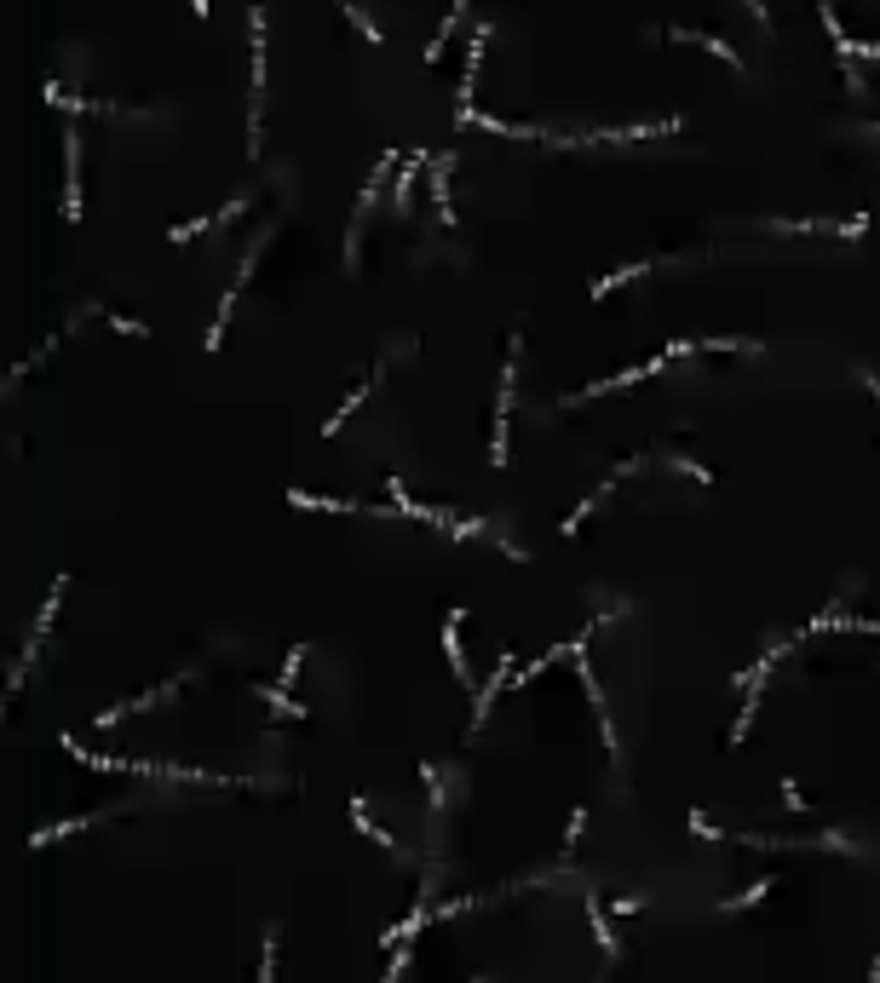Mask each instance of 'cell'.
Returning <instances> with one entry per match:
<instances>
[{
	"label": "cell",
	"instance_id": "1",
	"mask_svg": "<svg viewBox=\"0 0 880 983\" xmlns=\"http://www.w3.org/2000/svg\"><path fill=\"white\" fill-rule=\"evenodd\" d=\"M518 357H524V334L507 340V363H501V386H495V432H489V460L507 466V420H512V397H518Z\"/></svg>",
	"mask_w": 880,
	"mask_h": 983
},
{
	"label": "cell",
	"instance_id": "2",
	"mask_svg": "<svg viewBox=\"0 0 880 983\" xmlns=\"http://www.w3.org/2000/svg\"><path fill=\"white\" fill-rule=\"evenodd\" d=\"M64 593H70V581L58 575V581H52V593H47V604H41V616H35V627H29V644H24V656H18V667H12V685H6V702H18V690H24V679H29V667H35V656H41V639L52 633V616H58V604H64Z\"/></svg>",
	"mask_w": 880,
	"mask_h": 983
},
{
	"label": "cell",
	"instance_id": "3",
	"mask_svg": "<svg viewBox=\"0 0 880 983\" xmlns=\"http://www.w3.org/2000/svg\"><path fill=\"white\" fill-rule=\"evenodd\" d=\"M783 650H788V644H771V650H765L760 662H754L748 673H742V708H737V725H731V742H742V736H748L754 713H760V685L771 679V667L783 662Z\"/></svg>",
	"mask_w": 880,
	"mask_h": 983
},
{
	"label": "cell",
	"instance_id": "4",
	"mask_svg": "<svg viewBox=\"0 0 880 983\" xmlns=\"http://www.w3.org/2000/svg\"><path fill=\"white\" fill-rule=\"evenodd\" d=\"M248 29H254V110H248V150L259 156V127H265V6L248 12Z\"/></svg>",
	"mask_w": 880,
	"mask_h": 983
},
{
	"label": "cell",
	"instance_id": "5",
	"mask_svg": "<svg viewBox=\"0 0 880 983\" xmlns=\"http://www.w3.org/2000/svg\"><path fill=\"white\" fill-rule=\"evenodd\" d=\"M673 357L662 351V357H650V363H639V368H622V374H610V380H593V386H581V391H570L564 397V409H581V403H593V397H610V391H622V386H639V380H650V374H662Z\"/></svg>",
	"mask_w": 880,
	"mask_h": 983
},
{
	"label": "cell",
	"instance_id": "6",
	"mask_svg": "<svg viewBox=\"0 0 880 983\" xmlns=\"http://www.w3.org/2000/svg\"><path fill=\"white\" fill-rule=\"evenodd\" d=\"M512 662H518L512 650H501V656H495L489 679L478 685V702H472V725H466V736H478V731H484V719H489V708H495V696H501V690H507L512 679H518V673H512Z\"/></svg>",
	"mask_w": 880,
	"mask_h": 983
},
{
	"label": "cell",
	"instance_id": "7",
	"mask_svg": "<svg viewBox=\"0 0 880 983\" xmlns=\"http://www.w3.org/2000/svg\"><path fill=\"white\" fill-rule=\"evenodd\" d=\"M576 650H581L576 679H581V690H587V708L599 713V742H604V754L616 759V719H610V708H604V690H599V679H593V667H587V639H581Z\"/></svg>",
	"mask_w": 880,
	"mask_h": 983
},
{
	"label": "cell",
	"instance_id": "8",
	"mask_svg": "<svg viewBox=\"0 0 880 983\" xmlns=\"http://www.w3.org/2000/svg\"><path fill=\"white\" fill-rule=\"evenodd\" d=\"M259 253H265V236H259L254 248H248V259H242V271H236V282H231V294L219 299V317L208 322V340H202V345H208V351H219V345H225V322H231V305H236V294H242V288H248V276H254Z\"/></svg>",
	"mask_w": 880,
	"mask_h": 983
},
{
	"label": "cell",
	"instance_id": "9",
	"mask_svg": "<svg viewBox=\"0 0 880 983\" xmlns=\"http://www.w3.org/2000/svg\"><path fill=\"white\" fill-rule=\"evenodd\" d=\"M81 213H87V202H81V133H64V219L70 225H81Z\"/></svg>",
	"mask_w": 880,
	"mask_h": 983
},
{
	"label": "cell",
	"instance_id": "10",
	"mask_svg": "<svg viewBox=\"0 0 880 983\" xmlns=\"http://www.w3.org/2000/svg\"><path fill=\"white\" fill-rule=\"evenodd\" d=\"M426 915H432V903H426V897H420L415 909H409V920H403V926H392V932H386V949H392V966H386V978H397V972H403V961H409V943H415V932H420V926H426Z\"/></svg>",
	"mask_w": 880,
	"mask_h": 983
},
{
	"label": "cell",
	"instance_id": "11",
	"mask_svg": "<svg viewBox=\"0 0 880 983\" xmlns=\"http://www.w3.org/2000/svg\"><path fill=\"white\" fill-rule=\"evenodd\" d=\"M242 202H248V196H236V202H225L219 213H202V219H185V225H167V242H173V248H185V242H196V236H208L213 225H225V219H236V213H242Z\"/></svg>",
	"mask_w": 880,
	"mask_h": 983
},
{
	"label": "cell",
	"instance_id": "12",
	"mask_svg": "<svg viewBox=\"0 0 880 983\" xmlns=\"http://www.w3.org/2000/svg\"><path fill=\"white\" fill-rule=\"evenodd\" d=\"M461 621H466V610H449V621H443V656H449V673L461 685H472V662H466V650H461Z\"/></svg>",
	"mask_w": 880,
	"mask_h": 983
},
{
	"label": "cell",
	"instance_id": "13",
	"mask_svg": "<svg viewBox=\"0 0 880 983\" xmlns=\"http://www.w3.org/2000/svg\"><path fill=\"white\" fill-rule=\"evenodd\" d=\"M466 127H484V133H501V138H547L553 144V133H541V127H530V121H495V115L484 110H461Z\"/></svg>",
	"mask_w": 880,
	"mask_h": 983
},
{
	"label": "cell",
	"instance_id": "14",
	"mask_svg": "<svg viewBox=\"0 0 880 983\" xmlns=\"http://www.w3.org/2000/svg\"><path fill=\"white\" fill-rule=\"evenodd\" d=\"M185 679H190V673H179V679H167V685H156V690H144L139 702H121V708H104V713H98V725H116L121 713H150V708H156V702H167V696H173V690L185 685Z\"/></svg>",
	"mask_w": 880,
	"mask_h": 983
},
{
	"label": "cell",
	"instance_id": "15",
	"mask_svg": "<svg viewBox=\"0 0 880 983\" xmlns=\"http://www.w3.org/2000/svg\"><path fill=\"white\" fill-rule=\"evenodd\" d=\"M668 41H679V46H702V52H714V58H725L731 69H742L737 46H731V41H719V35H696V29H668Z\"/></svg>",
	"mask_w": 880,
	"mask_h": 983
},
{
	"label": "cell",
	"instance_id": "16",
	"mask_svg": "<svg viewBox=\"0 0 880 983\" xmlns=\"http://www.w3.org/2000/svg\"><path fill=\"white\" fill-rule=\"evenodd\" d=\"M420 167H432V150H415V156L403 161V173L392 179V202H397V213H409V196H415V173Z\"/></svg>",
	"mask_w": 880,
	"mask_h": 983
},
{
	"label": "cell",
	"instance_id": "17",
	"mask_svg": "<svg viewBox=\"0 0 880 983\" xmlns=\"http://www.w3.org/2000/svg\"><path fill=\"white\" fill-rule=\"evenodd\" d=\"M47 104H58V110H81V115H116L121 104H104V98H70V92L58 87V81H47Z\"/></svg>",
	"mask_w": 880,
	"mask_h": 983
},
{
	"label": "cell",
	"instance_id": "18",
	"mask_svg": "<svg viewBox=\"0 0 880 983\" xmlns=\"http://www.w3.org/2000/svg\"><path fill=\"white\" fill-rule=\"evenodd\" d=\"M449 167L455 156H432V196H438V219L455 230V202H449Z\"/></svg>",
	"mask_w": 880,
	"mask_h": 983
},
{
	"label": "cell",
	"instance_id": "19",
	"mask_svg": "<svg viewBox=\"0 0 880 983\" xmlns=\"http://www.w3.org/2000/svg\"><path fill=\"white\" fill-rule=\"evenodd\" d=\"M392 161H397V150H386V156L374 161L369 184H363V202H357V219H351V236H357V225H363V213L374 207V196H380V184H386V173H392Z\"/></svg>",
	"mask_w": 880,
	"mask_h": 983
},
{
	"label": "cell",
	"instance_id": "20",
	"mask_svg": "<svg viewBox=\"0 0 880 983\" xmlns=\"http://www.w3.org/2000/svg\"><path fill=\"white\" fill-rule=\"evenodd\" d=\"M380 374H386V363H374V374H369V380H363V386L351 391V397H346V403H340V409L328 414L323 437H334V432H340V426H346V420H351V414H357V403H363V397H369V386H374V380H380Z\"/></svg>",
	"mask_w": 880,
	"mask_h": 983
},
{
	"label": "cell",
	"instance_id": "21",
	"mask_svg": "<svg viewBox=\"0 0 880 983\" xmlns=\"http://www.w3.org/2000/svg\"><path fill=\"white\" fill-rule=\"evenodd\" d=\"M254 696H259V702H265L271 713H282V719H305V713H311V708H300V702L282 690V679H277V685H254Z\"/></svg>",
	"mask_w": 880,
	"mask_h": 983
},
{
	"label": "cell",
	"instance_id": "22",
	"mask_svg": "<svg viewBox=\"0 0 880 983\" xmlns=\"http://www.w3.org/2000/svg\"><path fill=\"white\" fill-rule=\"evenodd\" d=\"M93 823H104V811H93V817H70V823H52V828H35V834H29V846L41 851V846H52V840H64V834H81V828H93Z\"/></svg>",
	"mask_w": 880,
	"mask_h": 983
},
{
	"label": "cell",
	"instance_id": "23",
	"mask_svg": "<svg viewBox=\"0 0 880 983\" xmlns=\"http://www.w3.org/2000/svg\"><path fill=\"white\" fill-rule=\"evenodd\" d=\"M351 823H357V834H369V840H374L380 851H392V857L403 851V846H397V840H392V834H386L380 823H369V805H363V800H351Z\"/></svg>",
	"mask_w": 880,
	"mask_h": 983
},
{
	"label": "cell",
	"instance_id": "24",
	"mask_svg": "<svg viewBox=\"0 0 880 983\" xmlns=\"http://www.w3.org/2000/svg\"><path fill=\"white\" fill-rule=\"evenodd\" d=\"M650 265H656V259H639V265H622V271L599 276V282H593V294H587V299H610V294H616V288H622V282H633V276H645Z\"/></svg>",
	"mask_w": 880,
	"mask_h": 983
},
{
	"label": "cell",
	"instance_id": "25",
	"mask_svg": "<svg viewBox=\"0 0 880 983\" xmlns=\"http://www.w3.org/2000/svg\"><path fill=\"white\" fill-rule=\"evenodd\" d=\"M587 926H593V943H599L604 955H616V938H610V920H604V909H599V897L587 892Z\"/></svg>",
	"mask_w": 880,
	"mask_h": 983
},
{
	"label": "cell",
	"instance_id": "26",
	"mask_svg": "<svg viewBox=\"0 0 880 983\" xmlns=\"http://www.w3.org/2000/svg\"><path fill=\"white\" fill-rule=\"evenodd\" d=\"M334 6H340V12H346V18H351V29H357V35H363V41H374V46L386 41V35H380V23H374V18H363V12H357V6H351V0H334Z\"/></svg>",
	"mask_w": 880,
	"mask_h": 983
},
{
	"label": "cell",
	"instance_id": "27",
	"mask_svg": "<svg viewBox=\"0 0 880 983\" xmlns=\"http://www.w3.org/2000/svg\"><path fill=\"white\" fill-rule=\"evenodd\" d=\"M461 18H466V0H455V6H449V18H443V29L432 35V46H426V58H438V52H443V41H449V29H455Z\"/></svg>",
	"mask_w": 880,
	"mask_h": 983
},
{
	"label": "cell",
	"instance_id": "28",
	"mask_svg": "<svg viewBox=\"0 0 880 983\" xmlns=\"http://www.w3.org/2000/svg\"><path fill=\"white\" fill-rule=\"evenodd\" d=\"M771 892H777V880H754V886H748L742 897H731L725 909H748V903H760V897H771Z\"/></svg>",
	"mask_w": 880,
	"mask_h": 983
},
{
	"label": "cell",
	"instance_id": "29",
	"mask_svg": "<svg viewBox=\"0 0 880 983\" xmlns=\"http://www.w3.org/2000/svg\"><path fill=\"white\" fill-rule=\"evenodd\" d=\"M668 466L679 472V478H691V483H714V472H708V466H696V460H679V455H668Z\"/></svg>",
	"mask_w": 880,
	"mask_h": 983
},
{
	"label": "cell",
	"instance_id": "30",
	"mask_svg": "<svg viewBox=\"0 0 880 983\" xmlns=\"http://www.w3.org/2000/svg\"><path fill=\"white\" fill-rule=\"evenodd\" d=\"M110 328L127 334V340H150V322H139V317H110Z\"/></svg>",
	"mask_w": 880,
	"mask_h": 983
},
{
	"label": "cell",
	"instance_id": "31",
	"mask_svg": "<svg viewBox=\"0 0 880 983\" xmlns=\"http://www.w3.org/2000/svg\"><path fill=\"white\" fill-rule=\"evenodd\" d=\"M581 823H587V805H576V811H570V828H564V846H558L564 857L576 851V840H581Z\"/></svg>",
	"mask_w": 880,
	"mask_h": 983
},
{
	"label": "cell",
	"instance_id": "32",
	"mask_svg": "<svg viewBox=\"0 0 880 983\" xmlns=\"http://www.w3.org/2000/svg\"><path fill=\"white\" fill-rule=\"evenodd\" d=\"M691 834H696V840H714V846H731V840H725V834H719V828L708 823L702 811H691Z\"/></svg>",
	"mask_w": 880,
	"mask_h": 983
},
{
	"label": "cell",
	"instance_id": "33",
	"mask_svg": "<svg viewBox=\"0 0 880 983\" xmlns=\"http://www.w3.org/2000/svg\"><path fill=\"white\" fill-rule=\"evenodd\" d=\"M277 972V926L265 932V955H259V978H271Z\"/></svg>",
	"mask_w": 880,
	"mask_h": 983
},
{
	"label": "cell",
	"instance_id": "34",
	"mask_svg": "<svg viewBox=\"0 0 880 983\" xmlns=\"http://www.w3.org/2000/svg\"><path fill=\"white\" fill-rule=\"evenodd\" d=\"M300 667H305V644H294V650H288V662H282V685H294V679H300Z\"/></svg>",
	"mask_w": 880,
	"mask_h": 983
},
{
	"label": "cell",
	"instance_id": "35",
	"mask_svg": "<svg viewBox=\"0 0 880 983\" xmlns=\"http://www.w3.org/2000/svg\"><path fill=\"white\" fill-rule=\"evenodd\" d=\"M783 805H788V811H811V800H800V788H794V782H783Z\"/></svg>",
	"mask_w": 880,
	"mask_h": 983
},
{
	"label": "cell",
	"instance_id": "36",
	"mask_svg": "<svg viewBox=\"0 0 880 983\" xmlns=\"http://www.w3.org/2000/svg\"><path fill=\"white\" fill-rule=\"evenodd\" d=\"M863 386H869V397H875V409H880V380L869 374V368H863Z\"/></svg>",
	"mask_w": 880,
	"mask_h": 983
},
{
	"label": "cell",
	"instance_id": "37",
	"mask_svg": "<svg viewBox=\"0 0 880 983\" xmlns=\"http://www.w3.org/2000/svg\"><path fill=\"white\" fill-rule=\"evenodd\" d=\"M748 12H754V23H760V29H771V18H765V6H760V0H748Z\"/></svg>",
	"mask_w": 880,
	"mask_h": 983
},
{
	"label": "cell",
	"instance_id": "38",
	"mask_svg": "<svg viewBox=\"0 0 880 983\" xmlns=\"http://www.w3.org/2000/svg\"><path fill=\"white\" fill-rule=\"evenodd\" d=\"M190 12H196V18H208V0H190Z\"/></svg>",
	"mask_w": 880,
	"mask_h": 983
}]
</instances>
